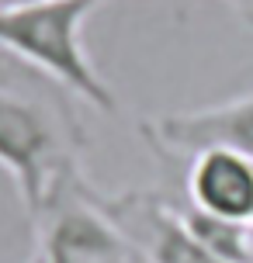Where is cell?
<instances>
[{
	"label": "cell",
	"mask_w": 253,
	"mask_h": 263,
	"mask_svg": "<svg viewBox=\"0 0 253 263\" xmlns=\"http://www.w3.org/2000/svg\"><path fill=\"white\" fill-rule=\"evenodd\" d=\"M101 0H7L0 4V52L39 69L91 107L115 115L118 97L94 69L83 21Z\"/></svg>",
	"instance_id": "cell-1"
},
{
	"label": "cell",
	"mask_w": 253,
	"mask_h": 263,
	"mask_svg": "<svg viewBox=\"0 0 253 263\" xmlns=\"http://www.w3.org/2000/svg\"><path fill=\"white\" fill-rule=\"evenodd\" d=\"M0 170L14 180L31 222L77 173L49 111L14 90H0Z\"/></svg>",
	"instance_id": "cell-2"
},
{
	"label": "cell",
	"mask_w": 253,
	"mask_h": 263,
	"mask_svg": "<svg viewBox=\"0 0 253 263\" xmlns=\"http://www.w3.org/2000/svg\"><path fill=\"white\" fill-rule=\"evenodd\" d=\"M39 263H146L77 173L39 215Z\"/></svg>",
	"instance_id": "cell-3"
},
{
	"label": "cell",
	"mask_w": 253,
	"mask_h": 263,
	"mask_svg": "<svg viewBox=\"0 0 253 263\" xmlns=\"http://www.w3.org/2000/svg\"><path fill=\"white\" fill-rule=\"evenodd\" d=\"M101 208L118 222V229L132 239V246L146 263H226L201 242L184 211L163 204L153 194H125V197H101Z\"/></svg>",
	"instance_id": "cell-4"
},
{
	"label": "cell",
	"mask_w": 253,
	"mask_h": 263,
	"mask_svg": "<svg viewBox=\"0 0 253 263\" xmlns=\"http://www.w3.org/2000/svg\"><path fill=\"white\" fill-rule=\"evenodd\" d=\"M142 135L153 149H167L180 156H198L205 149H232L253 159V93L212 107L149 118L142 121Z\"/></svg>",
	"instance_id": "cell-5"
},
{
	"label": "cell",
	"mask_w": 253,
	"mask_h": 263,
	"mask_svg": "<svg viewBox=\"0 0 253 263\" xmlns=\"http://www.w3.org/2000/svg\"><path fill=\"white\" fill-rule=\"evenodd\" d=\"M187 208L253 225V159L232 149H205L187 166Z\"/></svg>",
	"instance_id": "cell-6"
},
{
	"label": "cell",
	"mask_w": 253,
	"mask_h": 263,
	"mask_svg": "<svg viewBox=\"0 0 253 263\" xmlns=\"http://www.w3.org/2000/svg\"><path fill=\"white\" fill-rule=\"evenodd\" d=\"M232 4H236V11L243 14V21L253 25V0H232Z\"/></svg>",
	"instance_id": "cell-7"
},
{
	"label": "cell",
	"mask_w": 253,
	"mask_h": 263,
	"mask_svg": "<svg viewBox=\"0 0 253 263\" xmlns=\"http://www.w3.org/2000/svg\"><path fill=\"white\" fill-rule=\"evenodd\" d=\"M250 232H253V225H250Z\"/></svg>",
	"instance_id": "cell-8"
},
{
	"label": "cell",
	"mask_w": 253,
	"mask_h": 263,
	"mask_svg": "<svg viewBox=\"0 0 253 263\" xmlns=\"http://www.w3.org/2000/svg\"><path fill=\"white\" fill-rule=\"evenodd\" d=\"M0 55H4V52H0Z\"/></svg>",
	"instance_id": "cell-9"
},
{
	"label": "cell",
	"mask_w": 253,
	"mask_h": 263,
	"mask_svg": "<svg viewBox=\"0 0 253 263\" xmlns=\"http://www.w3.org/2000/svg\"><path fill=\"white\" fill-rule=\"evenodd\" d=\"M35 263H39V260H35Z\"/></svg>",
	"instance_id": "cell-10"
}]
</instances>
